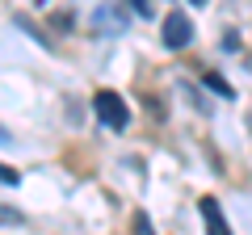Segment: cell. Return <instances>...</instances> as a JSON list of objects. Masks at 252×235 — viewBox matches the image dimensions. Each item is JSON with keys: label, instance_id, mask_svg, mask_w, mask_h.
Masks as SVG:
<instances>
[{"label": "cell", "instance_id": "cell-3", "mask_svg": "<svg viewBox=\"0 0 252 235\" xmlns=\"http://www.w3.org/2000/svg\"><path fill=\"white\" fill-rule=\"evenodd\" d=\"M198 210H202V218H206V231H210V235H231V231H227V218H223V210H219L215 198H202Z\"/></svg>", "mask_w": 252, "mask_h": 235}, {"label": "cell", "instance_id": "cell-8", "mask_svg": "<svg viewBox=\"0 0 252 235\" xmlns=\"http://www.w3.org/2000/svg\"><path fill=\"white\" fill-rule=\"evenodd\" d=\"M189 4H206V0H189Z\"/></svg>", "mask_w": 252, "mask_h": 235}, {"label": "cell", "instance_id": "cell-6", "mask_svg": "<svg viewBox=\"0 0 252 235\" xmlns=\"http://www.w3.org/2000/svg\"><path fill=\"white\" fill-rule=\"evenodd\" d=\"M0 223L13 227V223H21V214H17V210H9V206H0Z\"/></svg>", "mask_w": 252, "mask_h": 235}, {"label": "cell", "instance_id": "cell-1", "mask_svg": "<svg viewBox=\"0 0 252 235\" xmlns=\"http://www.w3.org/2000/svg\"><path fill=\"white\" fill-rule=\"evenodd\" d=\"M93 109H97V118L105 122V126H114V130H122L126 118H130V114H126V101L118 97V92H109V88L93 97Z\"/></svg>", "mask_w": 252, "mask_h": 235}, {"label": "cell", "instance_id": "cell-2", "mask_svg": "<svg viewBox=\"0 0 252 235\" xmlns=\"http://www.w3.org/2000/svg\"><path fill=\"white\" fill-rule=\"evenodd\" d=\"M189 38H193L189 17H185V13H168V21H164V46L181 51V46H189Z\"/></svg>", "mask_w": 252, "mask_h": 235}, {"label": "cell", "instance_id": "cell-7", "mask_svg": "<svg viewBox=\"0 0 252 235\" xmlns=\"http://www.w3.org/2000/svg\"><path fill=\"white\" fill-rule=\"evenodd\" d=\"M0 181H4V185H17V172H13V168H4V164H0Z\"/></svg>", "mask_w": 252, "mask_h": 235}, {"label": "cell", "instance_id": "cell-5", "mask_svg": "<svg viewBox=\"0 0 252 235\" xmlns=\"http://www.w3.org/2000/svg\"><path fill=\"white\" fill-rule=\"evenodd\" d=\"M135 235H152V223H147V214H135Z\"/></svg>", "mask_w": 252, "mask_h": 235}, {"label": "cell", "instance_id": "cell-4", "mask_svg": "<svg viewBox=\"0 0 252 235\" xmlns=\"http://www.w3.org/2000/svg\"><path fill=\"white\" fill-rule=\"evenodd\" d=\"M126 4H130L139 17H152V0H126Z\"/></svg>", "mask_w": 252, "mask_h": 235}]
</instances>
